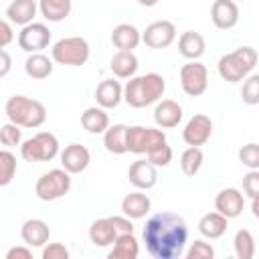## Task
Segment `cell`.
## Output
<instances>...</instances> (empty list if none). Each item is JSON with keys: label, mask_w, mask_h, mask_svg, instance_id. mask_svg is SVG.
Returning <instances> with one entry per match:
<instances>
[{"label": "cell", "mask_w": 259, "mask_h": 259, "mask_svg": "<svg viewBox=\"0 0 259 259\" xmlns=\"http://www.w3.org/2000/svg\"><path fill=\"white\" fill-rule=\"evenodd\" d=\"M142 235L154 259H178L188 241V227L180 214L162 210L146 221Z\"/></svg>", "instance_id": "cell-1"}, {"label": "cell", "mask_w": 259, "mask_h": 259, "mask_svg": "<svg viewBox=\"0 0 259 259\" xmlns=\"http://www.w3.org/2000/svg\"><path fill=\"white\" fill-rule=\"evenodd\" d=\"M166 89V81L158 73H146L140 77H132L123 87V101L130 107H146L156 103Z\"/></svg>", "instance_id": "cell-2"}, {"label": "cell", "mask_w": 259, "mask_h": 259, "mask_svg": "<svg viewBox=\"0 0 259 259\" xmlns=\"http://www.w3.org/2000/svg\"><path fill=\"white\" fill-rule=\"evenodd\" d=\"M4 111L8 115V119L20 127H40L47 121V109L40 101L30 99L26 95H12L8 97Z\"/></svg>", "instance_id": "cell-3"}, {"label": "cell", "mask_w": 259, "mask_h": 259, "mask_svg": "<svg viewBox=\"0 0 259 259\" xmlns=\"http://www.w3.org/2000/svg\"><path fill=\"white\" fill-rule=\"evenodd\" d=\"M257 65V51L253 47H239L219 59V75L229 83L243 81Z\"/></svg>", "instance_id": "cell-4"}, {"label": "cell", "mask_w": 259, "mask_h": 259, "mask_svg": "<svg viewBox=\"0 0 259 259\" xmlns=\"http://www.w3.org/2000/svg\"><path fill=\"white\" fill-rule=\"evenodd\" d=\"M51 57L59 65L81 67L89 59V42L83 36H67L53 45Z\"/></svg>", "instance_id": "cell-5"}, {"label": "cell", "mask_w": 259, "mask_h": 259, "mask_svg": "<svg viewBox=\"0 0 259 259\" xmlns=\"http://www.w3.org/2000/svg\"><path fill=\"white\" fill-rule=\"evenodd\" d=\"M59 154V140L51 132H38L24 140L20 146V156L26 162H49Z\"/></svg>", "instance_id": "cell-6"}, {"label": "cell", "mask_w": 259, "mask_h": 259, "mask_svg": "<svg viewBox=\"0 0 259 259\" xmlns=\"http://www.w3.org/2000/svg\"><path fill=\"white\" fill-rule=\"evenodd\" d=\"M71 172H67L65 168H55L45 172L36 184H34V192L40 200H57L61 196H65L71 188Z\"/></svg>", "instance_id": "cell-7"}, {"label": "cell", "mask_w": 259, "mask_h": 259, "mask_svg": "<svg viewBox=\"0 0 259 259\" xmlns=\"http://www.w3.org/2000/svg\"><path fill=\"white\" fill-rule=\"evenodd\" d=\"M166 142V134L156 127L132 125L127 127V152L132 154H150Z\"/></svg>", "instance_id": "cell-8"}, {"label": "cell", "mask_w": 259, "mask_h": 259, "mask_svg": "<svg viewBox=\"0 0 259 259\" xmlns=\"http://www.w3.org/2000/svg\"><path fill=\"white\" fill-rule=\"evenodd\" d=\"M180 85L184 89L186 95L190 97H198L206 91L208 87V71L202 63L198 61H188L186 65H182L180 69Z\"/></svg>", "instance_id": "cell-9"}, {"label": "cell", "mask_w": 259, "mask_h": 259, "mask_svg": "<svg viewBox=\"0 0 259 259\" xmlns=\"http://www.w3.org/2000/svg\"><path fill=\"white\" fill-rule=\"evenodd\" d=\"M51 42V30L42 22H30L18 32V47L26 53H38Z\"/></svg>", "instance_id": "cell-10"}, {"label": "cell", "mask_w": 259, "mask_h": 259, "mask_svg": "<svg viewBox=\"0 0 259 259\" xmlns=\"http://www.w3.org/2000/svg\"><path fill=\"white\" fill-rule=\"evenodd\" d=\"M176 38V26L170 20H156L146 26L142 32V40L150 49H166Z\"/></svg>", "instance_id": "cell-11"}, {"label": "cell", "mask_w": 259, "mask_h": 259, "mask_svg": "<svg viewBox=\"0 0 259 259\" xmlns=\"http://www.w3.org/2000/svg\"><path fill=\"white\" fill-rule=\"evenodd\" d=\"M210 136H212V121L204 113H194L182 130V140L188 146H204L210 140Z\"/></svg>", "instance_id": "cell-12"}, {"label": "cell", "mask_w": 259, "mask_h": 259, "mask_svg": "<svg viewBox=\"0 0 259 259\" xmlns=\"http://www.w3.org/2000/svg\"><path fill=\"white\" fill-rule=\"evenodd\" d=\"M210 20L217 28L229 30L239 22V6L235 0H214L210 6Z\"/></svg>", "instance_id": "cell-13"}, {"label": "cell", "mask_w": 259, "mask_h": 259, "mask_svg": "<svg viewBox=\"0 0 259 259\" xmlns=\"http://www.w3.org/2000/svg\"><path fill=\"white\" fill-rule=\"evenodd\" d=\"M89 162H91V154L81 144H69L61 152V166L71 174H81L83 170H87Z\"/></svg>", "instance_id": "cell-14"}, {"label": "cell", "mask_w": 259, "mask_h": 259, "mask_svg": "<svg viewBox=\"0 0 259 259\" xmlns=\"http://www.w3.org/2000/svg\"><path fill=\"white\" fill-rule=\"evenodd\" d=\"M127 178L136 188L148 190L158 182V172L150 160H136L127 170Z\"/></svg>", "instance_id": "cell-15"}, {"label": "cell", "mask_w": 259, "mask_h": 259, "mask_svg": "<svg viewBox=\"0 0 259 259\" xmlns=\"http://www.w3.org/2000/svg\"><path fill=\"white\" fill-rule=\"evenodd\" d=\"M245 200L237 188H223L214 198V208L227 219H237L243 212Z\"/></svg>", "instance_id": "cell-16"}, {"label": "cell", "mask_w": 259, "mask_h": 259, "mask_svg": "<svg viewBox=\"0 0 259 259\" xmlns=\"http://www.w3.org/2000/svg\"><path fill=\"white\" fill-rule=\"evenodd\" d=\"M154 121L162 130L176 127L182 121V107H180V103H176L174 99H162V101H158V105L154 109Z\"/></svg>", "instance_id": "cell-17"}, {"label": "cell", "mask_w": 259, "mask_h": 259, "mask_svg": "<svg viewBox=\"0 0 259 259\" xmlns=\"http://www.w3.org/2000/svg\"><path fill=\"white\" fill-rule=\"evenodd\" d=\"M20 237L28 247H45L51 237V229L40 219H28L20 229Z\"/></svg>", "instance_id": "cell-18"}, {"label": "cell", "mask_w": 259, "mask_h": 259, "mask_svg": "<svg viewBox=\"0 0 259 259\" xmlns=\"http://www.w3.org/2000/svg\"><path fill=\"white\" fill-rule=\"evenodd\" d=\"M119 231L115 229L113 221L107 217V219H97L91 223L89 227V239L95 247H107V245H113L115 239H117Z\"/></svg>", "instance_id": "cell-19"}, {"label": "cell", "mask_w": 259, "mask_h": 259, "mask_svg": "<svg viewBox=\"0 0 259 259\" xmlns=\"http://www.w3.org/2000/svg\"><path fill=\"white\" fill-rule=\"evenodd\" d=\"M95 99H97V105H101L103 109H113L123 99V87L119 85V81L105 79V81H101L97 85Z\"/></svg>", "instance_id": "cell-20"}, {"label": "cell", "mask_w": 259, "mask_h": 259, "mask_svg": "<svg viewBox=\"0 0 259 259\" xmlns=\"http://www.w3.org/2000/svg\"><path fill=\"white\" fill-rule=\"evenodd\" d=\"M36 16V2L34 0H12L6 8V20L18 26H26Z\"/></svg>", "instance_id": "cell-21"}, {"label": "cell", "mask_w": 259, "mask_h": 259, "mask_svg": "<svg viewBox=\"0 0 259 259\" xmlns=\"http://www.w3.org/2000/svg\"><path fill=\"white\" fill-rule=\"evenodd\" d=\"M142 40L140 30L130 24V22H121L111 30V42L119 49V51H134Z\"/></svg>", "instance_id": "cell-22"}, {"label": "cell", "mask_w": 259, "mask_h": 259, "mask_svg": "<svg viewBox=\"0 0 259 259\" xmlns=\"http://www.w3.org/2000/svg\"><path fill=\"white\" fill-rule=\"evenodd\" d=\"M204 49H206V45H204L202 34H198V32H194V30H186V32H182L180 38H178V53H180L184 59H188V61L200 59V57L204 55Z\"/></svg>", "instance_id": "cell-23"}, {"label": "cell", "mask_w": 259, "mask_h": 259, "mask_svg": "<svg viewBox=\"0 0 259 259\" xmlns=\"http://www.w3.org/2000/svg\"><path fill=\"white\" fill-rule=\"evenodd\" d=\"M109 69L119 79H132L138 71V57L134 55V51H117L111 57Z\"/></svg>", "instance_id": "cell-24"}, {"label": "cell", "mask_w": 259, "mask_h": 259, "mask_svg": "<svg viewBox=\"0 0 259 259\" xmlns=\"http://www.w3.org/2000/svg\"><path fill=\"white\" fill-rule=\"evenodd\" d=\"M150 206H152V202H150L148 194H144V192H140V190L125 194V198L121 200V210H123V214L130 217V219H134V221L146 217V214L150 212Z\"/></svg>", "instance_id": "cell-25"}, {"label": "cell", "mask_w": 259, "mask_h": 259, "mask_svg": "<svg viewBox=\"0 0 259 259\" xmlns=\"http://www.w3.org/2000/svg\"><path fill=\"white\" fill-rule=\"evenodd\" d=\"M103 146L109 154H125L127 152V125L115 123L105 130L103 134Z\"/></svg>", "instance_id": "cell-26"}, {"label": "cell", "mask_w": 259, "mask_h": 259, "mask_svg": "<svg viewBox=\"0 0 259 259\" xmlns=\"http://www.w3.org/2000/svg\"><path fill=\"white\" fill-rule=\"evenodd\" d=\"M227 223H229V219H227L225 214H221L219 210L206 212V214H202V219L198 221V231H200V235L206 237V239H219V237L225 235Z\"/></svg>", "instance_id": "cell-27"}, {"label": "cell", "mask_w": 259, "mask_h": 259, "mask_svg": "<svg viewBox=\"0 0 259 259\" xmlns=\"http://www.w3.org/2000/svg\"><path fill=\"white\" fill-rule=\"evenodd\" d=\"M81 125L89 134H105V130L109 127V115L105 113V109L101 105L87 107L81 113Z\"/></svg>", "instance_id": "cell-28"}, {"label": "cell", "mask_w": 259, "mask_h": 259, "mask_svg": "<svg viewBox=\"0 0 259 259\" xmlns=\"http://www.w3.org/2000/svg\"><path fill=\"white\" fill-rule=\"evenodd\" d=\"M138 255H140V245L134 233H119L107 257L109 259H136Z\"/></svg>", "instance_id": "cell-29"}, {"label": "cell", "mask_w": 259, "mask_h": 259, "mask_svg": "<svg viewBox=\"0 0 259 259\" xmlns=\"http://www.w3.org/2000/svg\"><path fill=\"white\" fill-rule=\"evenodd\" d=\"M73 0H38L40 14L51 22H61L69 16Z\"/></svg>", "instance_id": "cell-30"}, {"label": "cell", "mask_w": 259, "mask_h": 259, "mask_svg": "<svg viewBox=\"0 0 259 259\" xmlns=\"http://www.w3.org/2000/svg\"><path fill=\"white\" fill-rule=\"evenodd\" d=\"M24 71L30 79H47L53 73V61L42 53H30V57L24 63Z\"/></svg>", "instance_id": "cell-31"}, {"label": "cell", "mask_w": 259, "mask_h": 259, "mask_svg": "<svg viewBox=\"0 0 259 259\" xmlns=\"http://www.w3.org/2000/svg\"><path fill=\"white\" fill-rule=\"evenodd\" d=\"M202 160H204L202 150H200L198 146H188V148L182 152V156H180V168H182V172H184L186 176H194V174L200 170Z\"/></svg>", "instance_id": "cell-32"}, {"label": "cell", "mask_w": 259, "mask_h": 259, "mask_svg": "<svg viewBox=\"0 0 259 259\" xmlns=\"http://www.w3.org/2000/svg\"><path fill=\"white\" fill-rule=\"evenodd\" d=\"M233 247H235V255H237L239 259H251V257L255 255V239H253L251 231L239 229V231L235 233Z\"/></svg>", "instance_id": "cell-33"}, {"label": "cell", "mask_w": 259, "mask_h": 259, "mask_svg": "<svg viewBox=\"0 0 259 259\" xmlns=\"http://www.w3.org/2000/svg\"><path fill=\"white\" fill-rule=\"evenodd\" d=\"M16 174V156L8 150H2L0 152V184L6 186L12 182Z\"/></svg>", "instance_id": "cell-34"}, {"label": "cell", "mask_w": 259, "mask_h": 259, "mask_svg": "<svg viewBox=\"0 0 259 259\" xmlns=\"http://www.w3.org/2000/svg\"><path fill=\"white\" fill-rule=\"evenodd\" d=\"M241 97H243V103H247V105H257L259 103V73L245 77Z\"/></svg>", "instance_id": "cell-35"}, {"label": "cell", "mask_w": 259, "mask_h": 259, "mask_svg": "<svg viewBox=\"0 0 259 259\" xmlns=\"http://www.w3.org/2000/svg\"><path fill=\"white\" fill-rule=\"evenodd\" d=\"M239 160L249 170H259V144H247L239 150Z\"/></svg>", "instance_id": "cell-36"}, {"label": "cell", "mask_w": 259, "mask_h": 259, "mask_svg": "<svg viewBox=\"0 0 259 259\" xmlns=\"http://www.w3.org/2000/svg\"><path fill=\"white\" fill-rule=\"evenodd\" d=\"M20 125H16V123H4L2 127H0V142H2V146H6V148H12V146H18L20 144V140H22V134H20V130H18Z\"/></svg>", "instance_id": "cell-37"}, {"label": "cell", "mask_w": 259, "mask_h": 259, "mask_svg": "<svg viewBox=\"0 0 259 259\" xmlns=\"http://www.w3.org/2000/svg\"><path fill=\"white\" fill-rule=\"evenodd\" d=\"M212 257H214V249L202 239H196L194 243H190L186 251V259H212Z\"/></svg>", "instance_id": "cell-38"}, {"label": "cell", "mask_w": 259, "mask_h": 259, "mask_svg": "<svg viewBox=\"0 0 259 259\" xmlns=\"http://www.w3.org/2000/svg\"><path fill=\"white\" fill-rule=\"evenodd\" d=\"M148 160H150L156 168H160V166L164 168V166H168V164L172 162V148L164 142L162 146H158L156 150H152V152L148 154Z\"/></svg>", "instance_id": "cell-39"}, {"label": "cell", "mask_w": 259, "mask_h": 259, "mask_svg": "<svg viewBox=\"0 0 259 259\" xmlns=\"http://www.w3.org/2000/svg\"><path fill=\"white\" fill-rule=\"evenodd\" d=\"M243 190L251 198L259 196V170H249L243 176Z\"/></svg>", "instance_id": "cell-40"}, {"label": "cell", "mask_w": 259, "mask_h": 259, "mask_svg": "<svg viewBox=\"0 0 259 259\" xmlns=\"http://www.w3.org/2000/svg\"><path fill=\"white\" fill-rule=\"evenodd\" d=\"M69 249L61 243H49L42 247V259H67Z\"/></svg>", "instance_id": "cell-41"}, {"label": "cell", "mask_w": 259, "mask_h": 259, "mask_svg": "<svg viewBox=\"0 0 259 259\" xmlns=\"http://www.w3.org/2000/svg\"><path fill=\"white\" fill-rule=\"evenodd\" d=\"M111 221H113V225H115V229L119 231V233H134V219H130V217H119V214H115V217H109Z\"/></svg>", "instance_id": "cell-42"}, {"label": "cell", "mask_w": 259, "mask_h": 259, "mask_svg": "<svg viewBox=\"0 0 259 259\" xmlns=\"http://www.w3.org/2000/svg\"><path fill=\"white\" fill-rule=\"evenodd\" d=\"M12 40V28H10V20H2L0 22V47H8Z\"/></svg>", "instance_id": "cell-43"}, {"label": "cell", "mask_w": 259, "mask_h": 259, "mask_svg": "<svg viewBox=\"0 0 259 259\" xmlns=\"http://www.w3.org/2000/svg\"><path fill=\"white\" fill-rule=\"evenodd\" d=\"M30 259L32 257V251L30 249H26V247H12V249H8V253H6V259Z\"/></svg>", "instance_id": "cell-44"}, {"label": "cell", "mask_w": 259, "mask_h": 259, "mask_svg": "<svg viewBox=\"0 0 259 259\" xmlns=\"http://www.w3.org/2000/svg\"><path fill=\"white\" fill-rule=\"evenodd\" d=\"M0 59H2L0 77H6V75H8V71H10V65H12V61H10V55H8L6 51H2V53H0Z\"/></svg>", "instance_id": "cell-45"}, {"label": "cell", "mask_w": 259, "mask_h": 259, "mask_svg": "<svg viewBox=\"0 0 259 259\" xmlns=\"http://www.w3.org/2000/svg\"><path fill=\"white\" fill-rule=\"evenodd\" d=\"M251 210H253V214H255V219H259V196H255V198H253V204H251Z\"/></svg>", "instance_id": "cell-46"}, {"label": "cell", "mask_w": 259, "mask_h": 259, "mask_svg": "<svg viewBox=\"0 0 259 259\" xmlns=\"http://www.w3.org/2000/svg\"><path fill=\"white\" fill-rule=\"evenodd\" d=\"M142 6H146V8H152V6H156L160 0H138Z\"/></svg>", "instance_id": "cell-47"}]
</instances>
